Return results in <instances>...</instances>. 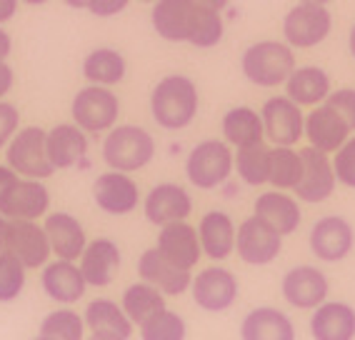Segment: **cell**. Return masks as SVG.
Returning a JSON list of instances; mask_svg holds the SVG:
<instances>
[{
  "instance_id": "obj_1",
  "label": "cell",
  "mask_w": 355,
  "mask_h": 340,
  "mask_svg": "<svg viewBox=\"0 0 355 340\" xmlns=\"http://www.w3.org/2000/svg\"><path fill=\"white\" fill-rule=\"evenodd\" d=\"M150 23L163 40L188 43L198 51L216 48L225 35L220 10L198 6L196 0H155Z\"/></svg>"
},
{
  "instance_id": "obj_2",
  "label": "cell",
  "mask_w": 355,
  "mask_h": 340,
  "mask_svg": "<svg viewBox=\"0 0 355 340\" xmlns=\"http://www.w3.org/2000/svg\"><path fill=\"white\" fill-rule=\"evenodd\" d=\"M200 93L193 78L173 73L158 80L150 93V115L163 130H185L198 115Z\"/></svg>"
},
{
  "instance_id": "obj_3",
  "label": "cell",
  "mask_w": 355,
  "mask_h": 340,
  "mask_svg": "<svg viewBox=\"0 0 355 340\" xmlns=\"http://www.w3.org/2000/svg\"><path fill=\"white\" fill-rule=\"evenodd\" d=\"M241 70L258 88H278L295 70V53L286 40H260L243 51Z\"/></svg>"
},
{
  "instance_id": "obj_4",
  "label": "cell",
  "mask_w": 355,
  "mask_h": 340,
  "mask_svg": "<svg viewBox=\"0 0 355 340\" xmlns=\"http://www.w3.org/2000/svg\"><path fill=\"white\" fill-rule=\"evenodd\" d=\"M155 138L150 130L140 126H115L105 133L103 140V160L113 170L135 173L153 163L155 158Z\"/></svg>"
},
{
  "instance_id": "obj_5",
  "label": "cell",
  "mask_w": 355,
  "mask_h": 340,
  "mask_svg": "<svg viewBox=\"0 0 355 340\" xmlns=\"http://www.w3.org/2000/svg\"><path fill=\"white\" fill-rule=\"evenodd\" d=\"M235 173L233 148L225 140L198 143L185 160V178L198 190H216L230 180Z\"/></svg>"
},
{
  "instance_id": "obj_6",
  "label": "cell",
  "mask_w": 355,
  "mask_h": 340,
  "mask_svg": "<svg viewBox=\"0 0 355 340\" xmlns=\"http://www.w3.org/2000/svg\"><path fill=\"white\" fill-rule=\"evenodd\" d=\"M70 115L73 123L80 126L90 135H101L108 133L110 128L118 126L121 118V101L105 85H85L76 93L73 103H70Z\"/></svg>"
},
{
  "instance_id": "obj_7",
  "label": "cell",
  "mask_w": 355,
  "mask_h": 340,
  "mask_svg": "<svg viewBox=\"0 0 355 340\" xmlns=\"http://www.w3.org/2000/svg\"><path fill=\"white\" fill-rule=\"evenodd\" d=\"M6 163L20 178H38V180L51 178L55 173V168H53L51 158H48L43 128H18L15 135L6 145Z\"/></svg>"
},
{
  "instance_id": "obj_8",
  "label": "cell",
  "mask_w": 355,
  "mask_h": 340,
  "mask_svg": "<svg viewBox=\"0 0 355 340\" xmlns=\"http://www.w3.org/2000/svg\"><path fill=\"white\" fill-rule=\"evenodd\" d=\"M333 31V15L325 6L298 3L283 18V38L293 51H311L325 43Z\"/></svg>"
},
{
  "instance_id": "obj_9",
  "label": "cell",
  "mask_w": 355,
  "mask_h": 340,
  "mask_svg": "<svg viewBox=\"0 0 355 340\" xmlns=\"http://www.w3.org/2000/svg\"><path fill=\"white\" fill-rule=\"evenodd\" d=\"M191 296L205 313H225L241 298V283L230 271L210 265L191 280Z\"/></svg>"
},
{
  "instance_id": "obj_10",
  "label": "cell",
  "mask_w": 355,
  "mask_h": 340,
  "mask_svg": "<svg viewBox=\"0 0 355 340\" xmlns=\"http://www.w3.org/2000/svg\"><path fill=\"white\" fill-rule=\"evenodd\" d=\"M235 250H238V258L248 265H270L273 260H278L283 250V235L268 226L263 218L250 215L238 226Z\"/></svg>"
},
{
  "instance_id": "obj_11",
  "label": "cell",
  "mask_w": 355,
  "mask_h": 340,
  "mask_svg": "<svg viewBox=\"0 0 355 340\" xmlns=\"http://www.w3.org/2000/svg\"><path fill=\"white\" fill-rule=\"evenodd\" d=\"M51 210V193L38 178H18L0 196V215L8 221H38Z\"/></svg>"
},
{
  "instance_id": "obj_12",
  "label": "cell",
  "mask_w": 355,
  "mask_h": 340,
  "mask_svg": "<svg viewBox=\"0 0 355 340\" xmlns=\"http://www.w3.org/2000/svg\"><path fill=\"white\" fill-rule=\"evenodd\" d=\"M266 138L273 145H298L305 138V115L288 95H273L260 108Z\"/></svg>"
},
{
  "instance_id": "obj_13",
  "label": "cell",
  "mask_w": 355,
  "mask_h": 340,
  "mask_svg": "<svg viewBox=\"0 0 355 340\" xmlns=\"http://www.w3.org/2000/svg\"><path fill=\"white\" fill-rule=\"evenodd\" d=\"M93 201H96L98 210L113 218H123L138 210L140 205V190L130 173L123 170H105L96 178L93 183Z\"/></svg>"
},
{
  "instance_id": "obj_14",
  "label": "cell",
  "mask_w": 355,
  "mask_h": 340,
  "mask_svg": "<svg viewBox=\"0 0 355 340\" xmlns=\"http://www.w3.org/2000/svg\"><path fill=\"white\" fill-rule=\"evenodd\" d=\"M300 155H303V178L293 188V193H295V198L300 203H311V205L325 203L336 193V185H338L333 160H330L328 153L318 151L313 145L303 148Z\"/></svg>"
},
{
  "instance_id": "obj_15",
  "label": "cell",
  "mask_w": 355,
  "mask_h": 340,
  "mask_svg": "<svg viewBox=\"0 0 355 340\" xmlns=\"http://www.w3.org/2000/svg\"><path fill=\"white\" fill-rule=\"evenodd\" d=\"M311 253L323 263H340L353 253L355 230L343 215H323L311 228Z\"/></svg>"
},
{
  "instance_id": "obj_16",
  "label": "cell",
  "mask_w": 355,
  "mask_h": 340,
  "mask_svg": "<svg viewBox=\"0 0 355 340\" xmlns=\"http://www.w3.org/2000/svg\"><path fill=\"white\" fill-rule=\"evenodd\" d=\"M280 293L293 308L313 310L328 300V275L323 271H318L315 265H295L280 280Z\"/></svg>"
},
{
  "instance_id": "obj_17",
  "label": "cell",
  "mask_w": 355,
  "mask_h": 340,
  "mask_svg": "<svg viewBox=\"0 0 355 340\" xmlns=\"http://www.w3.org/2000/svg\"><path fill=\"white\" fill-rule=\"evenodd\" d=\"M8 253H13L28 271L43 268L51 260V240L38 221H8Z\"/></svg>"
},
{
  "instance_id": "obj_18",
  "label": "cell",
  "mask_w": 355,
  "mask_h": 340,
  "mask_svg": "<svg viewBox=\"0 0 355 340\" xmlns=\"http://www.w3.org/2000/svg\"><path fill=\"white\" fill-rule=\"evenodd\" d=\"M138 275L140 280L155 285L165 298H180L191 290V271H185L180 265L171 263L158 248H148L138 258Z\"/></svg>"
},
{
  "instance_id": "obj_19",
  "label": "cell",
  "mask_w": 355,
  "mask_h": 340,
  "mask_svg": "<svg viewBox=\"0 0 355 340\" xmlns=\"http://www.w3.org/2000/svg\"><path fill=\"white\" fill-rule=\"evenodd\" d=\"M143 213L146 221L153 226H165V223L188 221L193 213V198L191 193L178 183H158L148 190L143 201Z\"/></svg>"
},
{
  "instance_id": "obj_20",
  "label": "cell",
  "mask_w": 355,
  "mask_h": 340,
  "mask_svg": "<svg viewBox=\"0 0 355 340\" xmlns=\"http://www.w3.org/2000/svg\"><path fill=\"white\" fill-rule=\"evenodd\" d=\"M85 330L93 340H130L133 338V321L128 318L123 305L110 298H96L88 303L83 313Z\"/></svg>"
},
{
  "instance_id": "obj_21",
  "label": "cell",
  "mask_w": 355,
  "mask_h": 340,
  "mask_svg": "<svg viewBox=\"0 0 355 340\" xmlns=\"http://www.w3.org/2000/svg\"><path fill=\"white\" fill-rule=\"evenodd\" d=\"M40 288L53 303H60V305H73L78 303L85 290H88V283L83 278L80 265H76V260H48L43 265V273H40Z\"/></svg>"
},
{
  "instance_id": "obj_22",
  "label": "cell",
  "mask_w": 355,
  "mask_h": 340,
  "mask_svg": "<svg viewBox=\"0 0 355 340\" xmlns=\"http://www.w3.org/2000/svg\"><path fill=\"white\" fill-rule=\"evenodd\" d=\"M158 248L171 263L180 265L185 271H193L200 258H203V248L198 238V228H193L188 221H175L160 226L158 233Z\"/></svg>"
},
{
  "instance_id": "obj_23",
  "label": "cell",
  "mask_w": 355,
  "mask_h": 340,
  "mask_svg": "<svg viewBox=\"0 0 355 340\" xmlns=\"http://www.w3.org/2000/svg\"><path fill=\"white\" fill-rule=\"evenodd\" d=\"M88 133L76 123H58L45 130V148L55 170H68L88 158Z\"/></svg>"
},
{
  "instance_id": "obj_24",
  "label": "cell",
  "mask_w": 355,
  "mask_h": 340,
  "mask_svg": "<svg viewBox=\"0 0 355 340\" xmlns=\"http://www.w3.org/2000/svg\"><path fill=\"white\" fill-rule=\"evenodd\" d=\"M121 248L110 238L90 240L80 253V271L88 288H108L121 271Z\"/></svg>"
},
{
  "instance_id": "obj_25",
  "label": "cell",
  "mask_w": 355,
  "mask_h": 340,
  "mask_svg": "<svg viewBox=\"0 0 355 340\" xmlns=\"http://www.w3.org/2000/svg\"><path fill=\"white\" fill-rule=\"evenodd\" d=\"M350 126L343 120V115L328 103L315 105V110L305 115V138L313 148L323 153H336L345 140L350 138Z\"/></svg>"
},
{
  "instance_id": "obj_26",
  "label": "cell",
  "mask_w": 355,
  "mask_h": 340,
  "mask_svg": "<svg viewBox=\"0 0 355 340\" xmlns=\"http://www.w3.org/2000/svg\"><path fill=\"white\" fill-rule=\"evenodd\" d=\"M235 233L238 228L225 210H208L198 223V238H200L205 258L216 263L228 260L235 253Z\"/></svg>"
},
{
  "instance_id": "obj_27",
  "label": "cell",
  "mask_w": 355,
  "mask_h": 340,
  "mask_svg": "<svg viewBox=\"0 0 355 340\" xmlns=\"http://www.w3.org/2000/svg\"><path fill=\"white\" fill-rule=\"evenodd\" d=\"M253 215L263 218L270 228H275L283 238L293 235L303 223V210L298 205V198L288 196L283 190H266L255 198Z\"/></svg>"
},
{
  "instance_id": "obj_28",
  "label": "cell",
  "mask_w": 355,
  "mask_h": 340,
  "mask_svg": "<svg viewBox=\"0 0 355 340\" xmlns=\"http://www.w3.org/2000/svg\"><path fill=\"white\" fill-rule=\"evenodd\" d=\"M43 228L48 233V240H51L53 255H58V258L78 260L85 246H88V235H85L83 223L65 210H55V213L45 215Z\"/></svg>"
},
{
  "instance_id": "obj_29",
  "label": "cell",
  "mask_w": 355,
  "mask_h": 340,
  "mask_svg": "<svg viewBox=\"0 0 355 340\" xmlns=\"http://www.w3.org/2000/svg\"><path fill=\"white\" fill-rule=\"evenodd\" d=\"M311 335L315 340H353L355 308L340 300L320 303L311 315Z\"/></svg>"
},
{
  "instance_id": "obj_30",
  "label": "cell",
  "mask_w": 355,
  "mask_h": 340,
  "mask_svg": "<svg viewBox=\"0 0 355 340\" xmlns=\"http://www.w3.org/2000/svg\"><path fill=\"white\" fill-rule=\"evenodd\" d=\"M243 340H293L295 338V325L283 310L263 305L253 308L241 323Z\"/></svg>"
},
{
  "instance_id": "obj_31",
  "label": "cell",
  "mask_w": 355,
  "mask_h": 340,
  "mask_svg": "<svg viewBox=\"0 0 355 340\" xmlns=\"http://www.w3.org/2000/svg\"><path fill=\"white\" fill-rule=\"evenodd\" d=\"M330 90H333L330 76L318 65H303V68L295 65V70L286 80V95L300 108H315L325 103Z\"/></svg>"
},
{
  "instance_id": "obj_32",
  "label": "cell",
  "mask_w": 355,
  "mask_h": 340,
  "mask_svg": "<svg viewBox=\"0 0 355 340\" xmlns=\"http://www.w3.org/2000/svg\"><path fill=\"white\" fill-rule=\"evenodd\" d=\"M223 140L230 148H243L266 140V128H263V115L248 105H235L223 115L220 123Z\"/></svg>"
},
{
  "instance_id": "obj_33",
  "label": "cell",
  "mask_w": 355,
  "mask_h": 340,
  "mask_svg": "<svg viewBox=\"0 0 355 340\" xmlns=\"http://www.w3.org/2000/svg\"><path fill=\"white\" fill-rule=\"evenodd\" d=\"M128 73V63L121 51L115 48H96L90 51L83 60V78L93 85H105L113 88L118 83H123Z\"/></svg>"
},
{
  "instance_id": "obj_34",
  "label": "cell",
  "mask_w": 355,
  "mask_h": 340,
  "mask_svg": "<svg viewBox=\"0 0 355 340\" xmlns=\"http://www.w3.org/2000/svg\"><path fill=\"white\" fill-rule=\"evenodd\" d=\"M121 305L123 310L128 313V318L133 321V325H146L150 318L165 310V293H160L155 285L146 283V280H140V283L128 285L123 290V298H121Z\"/></svg>"
},
{
  "instance_id": "obj_35",
  "label": "cell",
  "mask_w": 355,
  "mask_h": 340,
  "mask_svg": "<svg viewBox=\"0 0 355 340\" xmlns=\"http://www.w3.org/2000/svg\"><path fill=\"white\" fill-rule=\"evenodd\" d=\"M233 160H235V173H238V178L245 185L260 188V185L268 183V176H270V148L263 140L253 145L235 148Z\"/></svg>"
},
{
  "instance_id": "obj_36",
  "label": "cell",
  "mask_w": 355,
  "mask_h": 340,
  "mask_svg": "<svg viewBox=\"0 0 355 340\" xmlns=\"http://www.w3.org/2000/svg\"><path fill=\"white\" fill-rule=\"evenodd\" d=\"M303 178V155L295 145H275L270 148V176L268 183L278 190H293Z\"/></svg>"
},
{
  "instance_id": "obj_37",
  "label": "cell",
  "mask_w": 355,
  "mask_h": 340,
  "mask_svg": "<svg viewBox=\"0 0 355 340\" xmlns=\"http://www.w3.org/2000/svg\"><path fill=\"white\" fill-rule=\"evenodd\" d=\"M40 340H83L85 338V321L76 310L63 308L53 310L40 321L38 328Z\"/></svg>"
},
{
  "instance_id": "obj_38",
  "label": "cell",
  "mask_w": 355,
  "mask_h": 340,
  "mask_svg": "<svg viewBox=\"0 0 355 340\" xmlns=\"http://www.w3.org/2000/svg\"><path fill=\"white\" fill-rule=\"evenodd\" d=\"M28 280V268L15 258L13 253L0 255V303H13L20 298Z\"/></svg>"
},
{
  "instance_id": "obj_39",
  "label": "cell",
  "mask_w": 355,
  "mask_h": 340,
  "mask_svg": "<svg viewBox=\"0 0 355 340\" xmlns=\"http://www.w3.org/2000/svg\"><path fill=\"white\" fill-rule=\"evenodd\" d=\"M188 328H185V321L173 310H160L155 318L140 325V338L143 340H183Z\"/></svg>"
},
{
  "instance_id": "obj_40",
  "label": "cell",
  "mask_w": 355,
  "mask_h": 340,
  "mask_svg": "<svg viewBox=\"0 0 355 340\" xmlns=\"http://www.w3.org/2000/svg\"><path fill=\"white\" fill-rule=\"evenodd\" d=\"M333 170H336L338 183L355 190V135L333 153Z\"/></svg>"
},
{
  "instance_id": "obj_41",
  "label": "cell",
  "mask_w": 355,
  "mask_h": 340,
  "mask_svg": "<svg viewBox=\"0 0 355 340\" xmlns=\"http://www.w3.org/2000/svg\"><path fill=\"white\" fill-rule=\"evenodd\" d=\"M330 108H336L343 115V120L350 126V130H355V88H340L330 90V95L325 98Z\"/></svg>"
},
{
  "instance_id": "obj_42",
  "label": "cell",
  "mask_w": 355,
  "mask_h": 340,
  "mask_svg": "<svg viewBox=\"0 0 355 340\" xmlns=\"http://www.w3.org/2000/svg\"><path fill=\"white\" fill-rule=\"evenodd\" d=\"M20 128V113L13 103L0 101V151H6L8 140L13 138Z\"/></svg>"
},
{
  "instance_id": "obj_43",
  "label": "cell",
  "mask_w": 355,
  "mask_h": 340,
  "mask_svg": "<svg viewBox=\"0 0 355 340\" xmlns=\"http://www.w3.org/2000/svg\"><path fill=\"white\" fill-rule=\"evenodd\" d=\"M128 6H130V0H88L85 10L98 15V18H115V15H121Z\"/></svg>"
},
{
  "instance_id": "obj_44",
  "label": "cell",
  "mask_w": 355,
  "mask_h": 340,
  "mask_svg": "<svg viewBox=\"0 0 355 340\" xmlns=\"http://www.w3.org/2000/svg\"><path fill=\"white\" fill-rule=\"evenodd\" d=\"M13 85H15V70L8 65V60L0 58V101L13 90Z\"/></svg>"
},
{
  "instance_id": "obj_45",
  "label": "cell",
  "mask_w": 355,
  "mask_h": 340,
  "mask_svg": "<svg viewBox=\"0 0 355 340\" xmlns=\"http://www.w3.org/2000/svg\"><path fill=\"white\" fill-rule=\"evenodd\" d=\"M18 3L20 0H0V26H6V23H10L15 18Z\"/></svg>"
},
{
  "instance_id": "obj_46",
  "label": "cell",
  "mask_w": 355,
  "mask_h": 340,
  "mask_svg": "<svg viewBox=\"0 0 355 340\" xmlns=\"http://www.w3.org/2000/svg\"><path fill=\"white\" fill-rule=\"evenodd\" d=\"M15 180H18V173H15L8 163L0 165V196H3V190H6L10 183H15Z\"/></svg>"
},
{
  "instance_id": "obj_47",
  "label": "cell",
  "mask_w": 355,
  "mask_h": 340,
  "mask_svg": "<svg viewBox=\"0 0 355 340\" xmlns=\"http://www.w3.org/2000/svg\"><path fill=\"white\" fill-rule=\"evenodd\" d=\"M10 51H13V38H10V33L0 28V58H3V60H8Z\"/></svg>"
},
{
  "instance_id": "obj_48",
  "label": "cell",
  "mask_w": 355,
  "mask_h": 340,
  "mask_svg": "<svg viewBox=\"0 0 355 340\" xmlns=\"http://www.w3.org/2000/svg\"><path fill=\"white\" fill-rule=\"evenodd\" d=\"M8 253V218L0 215V255Z\"/></svg>"
},
{
  "instance_id": "obj_49",
  "label": "cell",
  "mask_w": 355,
  "mask_h": 340,
  "mask_svg": "<svg viewBox=\"0 0 355 340\" xmlns=\"http://www.w3.org/2000/svg\"><path fill=\"white\" fill-rule=\"evenodd\" d=\"M198 6H205V8H213V10H225V8H228V3L230 0H196Z\"/></svg>"
},
{
  "instance_id": "obj_50",
  "label": "cell",
  "mask_w": 355,
  "mask_h": 340,
  "mask_svg": "<svg viewBox=\"0 0 355 340\" xmlns=\"http://www.w3.org/2000/svg\"><path fill=\"white\" fill-rule=\"evenodd\" d=\"M63 3L73 10H85V6H88V0H63Z\"/></svg>"
},
{
  "instance_id": "obj_51",
  "label": "cell",
  "mask_w": 355,
  "mask_h": 340,
  "mask_svg": "<svg viewBox=\"0 0 355 340\" xmlns=\"http://www.w3.org/2000/svg\"><path fill=\"white\" fill-rule=\"evenodd\" d=\"M348 51H350V56H353V60H355V23H353V28H350V33H348Z\"/></svg>"
},
{
  "instance_id": "obj_52",
  "label": "cell",
  "mask_w": 355,
  "mask_h": 340,
  "mask_svg": "<svg viewBox=\"0 0 355 340\" xmlns=\"http://www.w3.org/2000/svg\"><path fill=\"white\" fill-rule=\"evenodd\" d=\"M20 3H26V6H45V3H51V0H20Z\"/></svg>"
},
{
  "instance_id": "obj_53",
  "label": "cell",
  "mask_w": 355,
  "mask_h": 340,
  "mask_svg": "<svg viewBox=\"0 0 355 340\" xmlns=\"http://www.w3.org/2000/svg\"><path fill=\"white\" fill-rule=\"evenodd\" d=\"M298 3H311V6H328L330 0H298Z\"/></svg>"
},
{
  "instance_id": "obj_54",
  "label": "cell",
  "mask_w": 355,
  "mask_h": 340,
  "mask_svg": "<svg viewBox=\"0 0 355 340\" xmlns=\"http://www.w3.org/2000/svg\"><path fill=\"white\" fill-rule=\"evenodd\" d=\"M140 3H155V0H140Z\"/></svg>"
}]
</instances>
